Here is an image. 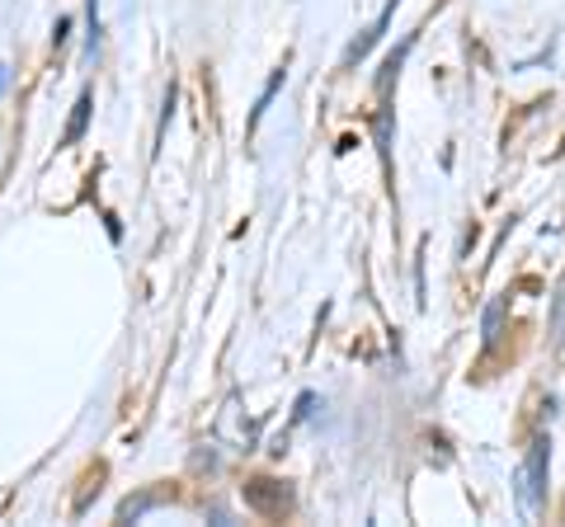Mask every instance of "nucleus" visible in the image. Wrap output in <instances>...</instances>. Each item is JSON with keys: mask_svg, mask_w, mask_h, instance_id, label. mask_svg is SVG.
<instances>
[{"mask_svg": "<svg viewBox=\"0 0 565 527\" xmlns=\"http://www.w3.org/2000/svg\"><path fill=\"white\" fill-rule=\"evenodd\" d=\"M546 462H552V443L537 433L533 448H527V456H523V466H519V499H523L527 514H537V508L546 504Z\"/></svg>", "mask_w": 565, "mask_h": 527, "instance_id": "f257e3e1", "label": "nucleus"}, {"mask_svg": "<svg viewBox=\"0 0 565 527\" xmlns=\"http://www.w3.org/2000/svg\"><path fill=\"white\" fill-rule=\"evenodd\" d=\"M396 6H401V0H386V10L377 14V24H373V29H367V33H363V39H359V43H353V47L344 52V62H349V66H353V62H363V57H367V52H373V43H377V39H382V33H386V24H392V14H396Z\"/></svg>", "mask_w": 565, "mask_h": 527, "instance_id": "f03ea898", "label": "nucleus"}, {"mask_svg": "<svg viewBox=\"0 0 565 527\" xmlns=\"http://www.w3.org/2000/svg\"><path fill=\"white\" fill-rule=\"evenodd\" d=\"M90 104H95V95H90V90H85V95L76 99V114H71V122H66V132H62V147H76V142H81L85 122H90Z\"/></svg>", "mask_w": 565, "mask_h": 527, "instance_id": "7ed1b4c3", "label": "nucleus"}, {"mask_svg": "<svg viewBox=\"0 0 565 527\" xmlns=\"http://www.w3.org/2000/svg\"><path fill=\"white\" fill-rule=\"evenodd\" d=\"M500 315H504V302H490V311H486V344L500 340Z\"/></svg>", "mask_w": 565, "mask_h": 527, "instance_id": "20e7f679", "label": "nucleus"}]
</instances>
